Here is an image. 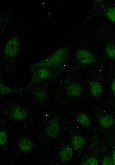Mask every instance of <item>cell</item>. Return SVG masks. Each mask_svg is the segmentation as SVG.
Here are the masks:
<instances>
[{"label": "cell", "instance_id": "obj_6", "mask_svg": "<svg viewBox=\"0 0 115 165\" xmlns=\"http://www.w3.org/2000/svg\"><path fill=\"white\" fill-rule=\"evenodd\" d=\"M66 93L69 96L76 98L80 96L82 92V89L78 84L73 83L70 84L67 88Z\"/></svg>", "mask_w": 115, "mask_h": 165}, {"label": "cell", "instance_id": "obj_17", "mask_svg": "<svg viewBox=\"0 0 115 165\" xmlns=\"http://www.w3.org/2000/svg\"><path fill=\"white\" fill-rule=\"evenodd\" d=\"M106 15L110 21L115 22V7L109 8L106 11Z\"/></svg>", "mask_w": 115, "mask_h": 165}, {"label": "cell", "instance_id": "obj_13", "mask_svg": "<svg viewBox=\"0 0 115 165\" xmlns=\"http://www.w3.org/2000/svg\"><path fill=\"white\" fill-rule=\"evenodd\" d=\"M32 94L34 98L39 101H43L46 98L47 94L44 89L37 87L32 91Z\"/></svg>", "mask_w": 115, "mask_h": 165}, {"label": "cell", "instance_id": "obj_20", "mask_svg": "<svg viewBox=\"0 0 115 165\" xmlns=\"http://www.w3.org/2000/svg\"><path fill=\"white\" fill-rule=\"evenodd\" d=\"M101 164L103 165H112L113 164L112 158L109 156H106L102 160Z\"/></svg>", "mask_w": 115, "mask_h": 165}, {"label": "cell", "instance_id": "obj_2", "mask_svg": "<svg viewBox=\"0 0 115 165\" xmlns=\"http://www.w3.org/2000/svg\"><path fill=\"white\" fill-rule=\"evenodd\" d=\"M31 72L32 75L28 85L49 79L61 72L57 69L47 67L40 68Z\"/></svg>", "mask_w": 115, "mask_h": 165}, {"label": "cell", "instance_id": "obj_7", "mask_svg": "<svg viewBox=\"0 0 115 165\" xmlns=\"http://www.w3.org/2000/svg\"><path fill=\"white\" fill-rule=\"evenodd\" d=\"M73 154L72 148L70 146H66L60 151L59 153V156L61 161L67 162L70 160Z\"/></svg>", "mask_w": 115, "mask_h": 165}, {"label": "cell", "instance_id": "obj_1", "mask_svg": "<svg viewBox=\"0 0 115 165\" xmlns=\"http://www.w3.org/2000/svg\"><path fill=\"white\" fill-rule=\"evenodd\" d=\"M69 56V52L65 48L60 49L50 55L44 60L31 65V71L37 69L47 67L57 69L60 72L64 69Z\"/></svg>", "mask_w": 115, "mask_h": 165}, {"label": "cell", "instance_id": "obj_22", "mask_svg": "<svg viewBox=\"0 0 115 165\" xmlns=\"http://www.w3.org/2000/svg\"><path fill=\"white\" fill-rule=\"evenodd\" d=\"M112 158L113 162V165H115V149L114 150L113 152Z\"/></svg>", "mask_w": 115, "mask_h": 165}, {"label": "cell", "instance_id": "obj_18", "mask_svg": "<svg viewBox=\"0 0 115 165\" xmlns=\"http://www.w3.org/2000/svg\"><path fill=\"white\" fill-rule=\"evenodd\" d=\"M97 160L95 158L91 157L87 159L83 163L85 165H97L98 164Z\"/></svg>", "mask_w": 115, "mask_h": 165}, {"label": "cell", "instance_id": "obj_4", "mask_svg": "<svg viewBox=\"0 0 115 165\" xmlns=\"http://www.w3.org/2000/svg\"><path fill=\"white\" fill-rule=\"evenodd\" d=\"M60 130V126L58 122L55 120L51 121L47 125L45 129L47 135L49 138L54 139L58 135Z\"/></svg>", "mask_w": 115, "mask_h": 165}, {"label": "cell", "instance_id": "obj_9", "mask_svg": "<svg viewBox=\"0 0 115 165\" xmlns=\"http://www.w3.org/2000/svg\"><path fill=\"white\" fill-rule=\"evenodd\" d=\"M23 88H17L10 87L5 85L1 80L0 81V92L1 95H5L12 93L22 91Z\"/></svg>", "mask_w": 115, "mask_h": 165}, {"label": "cell", "instance_id": "obj_3", "mask_svg": "<svg viewBox=\"0 0 115 165\" xmlns=\"http://www.w3.org/2000/svg\"><path fill=\"white\" fill-rule=\"evenodd\" d=\"M20 44L18 39L13 38L7 43L5 49V54L7 57L12 58L16 56L19 50Z\"/></svg>", "mask_w": 115, "mask_h": 165}, {"label": "cell", "instance_id": "obj_19", "mask_svg": "<svg viewBox=\"0 0 115 165\" xmlns=\"http://www.w3.org/2000/svg\"><path fill=\"white\" fill-rule=\"evenodd\" d=\"M7 136L6 133L4 131H1L0 133V144L3 145L5 144L7 140Z\"/></svg>", "mask_w": 115, "mask_h": 165}, {"label": "cell", "instance_id": "obj_16", "mask_svg": "<svg viewBox=\"0 0 115 165\" xmlns=\"http://www.w3.org/2000/svg\"><path fill=\"white\" fill-rule=\"evenodd\" d=\"M105 51L109 58L115 59V45L109 44L107 45L105 48Z\"/></svg>", "mask_w": 115, "mask_h": 165}, {"label": "cell", "instance_id": "obj_8", "mask_svg": "<svg viewBox=\"0 0 115 165\" xmlns=\"http://www.w3.org/2000/svg\"><path fill=\"white\" fill-rule=\"evenodd\" d=\"M71 143L74 148L76 150H78L85 146L86 141L85 138L82 136L76 135L72 138Z\"/></svg>", "mask_w": 115, "mask_h": 165}, {"label": "cell", "instance_id": "obj_10", "mask_svg": "<svg viewBox=\"0 0 115 165\" xmlns=\"http://www.w3.org/2000/svg\"><path fill=\"white\" fill-rule=\"evenodd\" d=\"M26 110L20 107H17L12 111V115L14 118L17 120H22L25 119L26 116Z\"/></svg>", "mask_w": 115, "mask_h": 165}, {"label": "cell", "instance_id": "obj_14", "mask_svg": "<svg viewBox=\"0 0 115 165\" xmlns=\"http://www.w3.org/2000/svg\"><path fill=\"white\" fill-rule=\"evenodd\" d=\"M76 120L77 122L81 125L88 127L91 124V121L89 117L84 113H80L76 117Z\"/></svg>", "mask_w": 115, "mask_h": 165}, {"label": "cell", "instance_id": "obj_11", "mask_svg": "<svg viewBox=\"0 0 115 165\" xmlns=\"http://www.w3.org/2000/svg\"><path fill=\"white\" fill-rule=\"evenodd\" d=\"M18 146L20 149L24 151H27L30 150L32 148V144L29 139L23 138L19 141Z\"/></svg>", "mask_w": 115, "mask_h": 165}, {"label": "cell", "instance_id": "obj_15", "mask_svg": "<svg viewBox=\"0 0 115 165\" xmlns=\"http://www.w3.org/2000/svg\"><path fill=\"white\" fill-rule=\"evenodd\" d=\"M101 124L105 127H109L112 126L114 123L113 118L109 116H105L101 117L100 119Z\"/></svg>", "mask_w": 115, "mask_h": 165}, {"label": "cell", "instance_id": "obj_21", "mask_svg": "<svg viewBox=\"0 0 115 165\" xmlns=\"http://www.w3.org/2000/svg\"><path fill=\"white\" fill-rule=\"evenodd\" d=\"M111 89L112 91L115 93V80L113 81L111 84Z\"/></svg>", "mask_w": 115, "mask_h": 165}, {"label": "cell", "instance_id": "obj_5", "mask_svg": "<svg viewBox=\"0 0 115 165\" xmlns=\"http://www.w3.org/2000/svg\"><path fill=\"white\" fill-rule=\"evenodd\" d=\"M76 58L78 61L83 65H87L91 63L93 58L92 54L89 51L85 50H78L76 54Z\"/></svg>", "mask_w": 115, "mask_h": 165}, {"label": "cell", "instance_id": "obj_12", "mask_svg": "<svg viewBox=\"0 0 115 165\" xmlns=\"http://www.w3.org/2000/svg\"><path fill=\"white\" fill-rule=\"evenodd\" d=\"M102 87L101 84L97 82L91 83L90 85V91L92 95L95 97L99 96L102 91Z\"/></svg>", "mask_w": 115, "mask_h": 165}]
</instances>
